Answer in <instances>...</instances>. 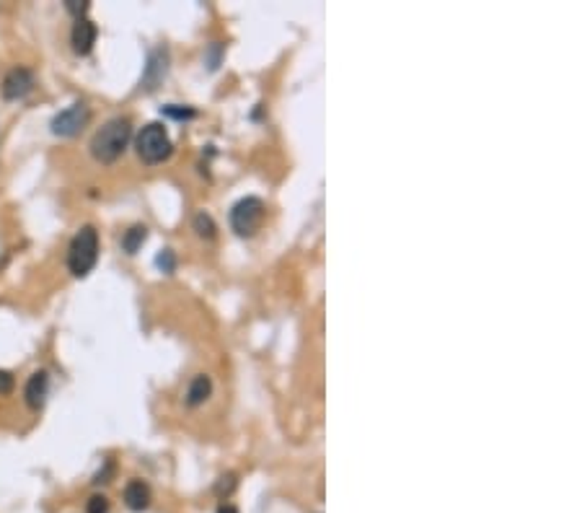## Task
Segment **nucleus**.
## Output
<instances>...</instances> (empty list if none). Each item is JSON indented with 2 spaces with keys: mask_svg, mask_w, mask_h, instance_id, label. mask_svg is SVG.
Masks as SVG:
<instances>
[{
  "mask_svg": "<svg viewBox=\"0 0 582 513\" xmlns=\"http://www.w3.org/2000/svg\"><path fill=\"white\" fill-rule=\"evenodd\" d=\"M220 55H223V45H218V42H215V45H212V52H210V57H207V68H210V70H215V68L220 65Z\"/></svg>",
  "mask_w": 582,
  "mask_h": 513,
  "instance_id": "obj_19",
  "label": "nucleus"
},
{
  "mask_svg": "<svg viewBox=\"0 0 582 513\" xmlns=\"http://www.w3.org/2000/svg\"><path fill=\"white\" fill-rule=\"evenodd\" d=\"M129 138H132V125L127 117L109 119L91 138V156L101 164H114L127 151Z\"/></svg>",
  "mask_w": 582,
  "mask_h": 513,
  "instance_id": "obj_1",
  "label": "nucleus"
},
{
  "mask_svg": "<svg viewBox=\"0 0 582 513\" xmlns=\"http://www.w3.org/2000/svg\"><path fill=\"white\" fill-rule=\"evenodd\" d=\"M218 513H238V508H236V505H230V503H223L218 508Z\"/></svg>",
  "mask_w": 582,
  "mask_h": 513,
  "instance_id": "obj_22",
  "label": "nucleus"
},
{
  "mask_svg": "<svg viewBox=\"0 0 582 513\" xmlns=\"http://www.w3.org/2000/svg\"><path fill=\"white\" fill-rule=\"evenodd\" d=\"M65 8L70 10V13H75V19H83V16H86V10H88V3H78V0H68V3H65Z\"/></svg>",
  "mask_w": 582,
  "mask_h": 513,
  "instance_id": "obj_18",
  "label": "nucleus"
},
{
  "mask_svg": "<svg viewBox=\"0 0 582 513\" xmlns=\"http://www.w3.org/2000/svg\"><path fill=\"white\" fill-rule=\"evenodd\" d=\"M264 200L259 197H241V200L230 208V229L236 231L238 236H254L256 229L264 220Z\"/></svg>",
  "mask_w": 582,
  "mask_h": 513,
  "instance_id": "obj_4",
  "label": "nucleus"
},
{
  "mask_svg": "<svg viewBox=\"0 0 582 513\" xmlns=\"http://www.w3.org/2000/svg\"><path fill=\"white\" fill-rule=\"evenodd\" d=\"M47 389H49V374L47 371H34L29 376L26 389H24V399L31 410H42L47 399Z\"/></svg>",
  "mask_w": 582,
  "mask_h": 513,
  "instance_id": "obj_8",
  "label": "nucleus"
},
{
  "mask_svg": "<svg viewBox=\"0 0 582 513\" xmlns=\"http://www.w3.org/2000/svg\"><path fill=\"white\" fill-rule=\"evenodd\" d=\"M150 500H153L150 487L143 480L127 482V487H125V505H127L129 511H146L148 505H150Z\"/></svg>",
  "mask_w": 582,
  "mask_h": 513,
  "instance_id": "obj_9",
  "label": "nucleus"
},
{
  "mask_svg": "<svg viewBox=\"0 0 582 513\" xmlns=\"http://www.w3.org/2000/svg\"><path fill=\"white\" fill-rule=\"evenodd\" d=\"M135 148H137V156L143 158L146 164H161V161H166V158L171 156L173 151L168 132L158 122H150V125H146V128L140 130Z\"/></svg>",
  "mask_w": 582,
  "mask_h": 513,
  "instance_id": "obj_3",
  "label": "nucleus"
},
{
  "mask_svg": "<svg viewBox=\"0 0 582 513\" xmlns=\"http://www.w3.org/2000/svg\"><path fill=\"white\" fill-rule=\"evenodd\" d=\"M194 231H197L202 238H215V231H218V226H215V220L210 218L207 213H200V215L194 218Z\"/></svg>",
  "mask_w": 582,
  "mask_h": 513,
  "instance_id": "obj_13",
  "label": "nucleus"
},
{
  "mask_svg": "<svg viewBox=\"0 0 582 513\" xmlns=\"http://www.w3.org/2000/svg\"><path fill=\"white\" fill-rule=\"evenodd\" d=\"M31 91H34V73L29 68H24V65L8 70V75L3 78V86H0L3 99L8 101H19L24 96H29Z\"/></svg>",
  "mask_w": 582,
  "mask_h": 513,
  "instance_id": "obj_6",
  "label": "nucleus"
},
{
  "mask_svg": "<svg viewBox=\"0 0 582 513\" xmlns=\"http://www.w3.org/2000/svg\"><path fill=\"white\" fill-rule=\"evenodd\" d=\"M13 386H16L13 374H10V371H0V397L10 395V392H13Z\"/></svg>",
  "mask_w": 582,
  "mask_h": 513,
  "instance_id": "obj_17",
  "label": "nucleus"
},
{
  "mask_svg": "<svg viewBox=\"0 0 582 513\" xmlns=\"http://www.w3.org/2000/svg\"><path fill=\"white\" fill-rule=\"evenodd\" d=\"M148 238V229L146 226H132L129 231H125V236H122V249L127 252V254H137V249L146 244Z\"/></svg>",
  "mask_w": 582,
  "mask_h": 513,
  "instance_id": "obj_12",
  "label": "nucleus"
},
{
  "mask_svg": "<svg viewBox=\"0 0 582 513\" xmlns=\"http://www.w3.org/2000/svg\"><path fill=\"white\" fill-rule=\"evenodd\" d=\"M99 259V231L93 226H83L68 247V267L75 277H86L96 267Z\"/></svg>",
  "mask_w": 582,
  "mask_h": 513,
  "instance_id": "obj_2",
  "label": "nucleus"
},
{
  "mask_svg": "<svg viewBox=\"0 0 582 513\" xmlns=\"http://www.w3.org/2000/svg\"><path fill=\"white\" fill-rule=\"evenodd\" d=\"M161 114H164V117H171V119H179V122H182V119H194V114H197V112L189 109V107L168 104V107H164V109H161Z\"/></svg>",
  "mask_w": 582,
  "mask_h": 513,
  "instance_id": "obj_15",
  "label": "nucleus"
},
{
  "mask_svg": "<svg viewBox=\"0 0 582 513\" xmlns=\"http://www.w3.org/2000/svg\"><path fill=\"white\" fill-rule=\"evenodd\" d=\"M233 487H236V477L233 475H228V477H220V485H218V493L223 495V493H230V490H233Z\"/></svg>",
  "mask_w": 582,
  "mask_h": 513,
  "instance_id": "obj_20",
  "label": "nucleus"
},
{
  "mask_svg": "<svg viewBox=\"0 0 582 513\" xmlns=\"http://www.w3.org/2000/svg\"><path fill=\"white\" fill-rule=\"evenodd\" d=\"M155 267L161 273H166V275H171L173 270H176V254H173L171 249H161L158 256H155Z\"/></svg>",
  "mask_w": 582,
  "mask_h": 513,
  "instance_id": "obj_14",
  "label": "nucleus"
},
{
  "mask_svg": "<svg viewBox=\"0 0 582 513\" xmlns=\"http://www.w3.org/2000/svg\"><path fill=\"white\" fill-rule=\"evenodd\" d=\"M70 42H73L75 55H88L96 45V26L91 19H75L73 31H70Z\"/></svg>",
  "mask_w": 582,
  "mask_h": 513,
  "instance_id": "obj_7",
  "label": "nucleus"
},
{
  "mask_svg": "<svg viewBox=\"0 0 582 513\" xmlns=\"http://www.w3.org/2000/svg\"><path fill=\"white\" fill-rule=\"evenodd\" d=\"M111 472H114V467H111V464H107V469H104V472H99V475L93 477V482H96V485H101V482H109L107 477H109Z\"/></svg>",
  "mask_w": 582,
  "mask_h": 513,
  "instance_id": "obj_21",
  "label": "nucleus"
},
{
  "mask_svg": "<svg viewBox=\"0 0 582 513\" xmlns=\"http://www.w3.org/2000/svg\"><path fill=\"white\" fill-rule=\"evenodd\" d=\"M88 513H109V498L107 495H91L88 503H86Z\"/></svg>",
  "mask_w": 582,
  "mask_h": 513,
  "instance_id": "obj_16",
  "label": "nucleus"
},
{
  "mask_svg": "<svg viewBox=\"0 0 582 513\" xmlns=\"http://www.w3.org/2000/svg\"><path fill=\"white\" fill-rule=\"evenodd\" d=\"M166 63H168L166 49H155L153 55H150V60H148V70H146V81H143L148 89H155V83L166 75Z\"/></svg>",
  "mask_w": 582,
  "mask_h": 513,
  "instance_id": "obj_11",
  "label": "nucleus"
},
{
  "mask_svg": "<svg viewBox=\"0 0 582 513\" xmlns=\"http://www.w3.org/2000/svg\"><path fill=\"white\" fill-rule=\"evenodd\" d=\"M210 395H212V381H210V376L207 374L194 376L189 389H187V404H189V407H200Z\"/></svg>",
  "mask_w": 582,
  "mask_h": 513,
  "instance_id": "obj_10",
  "label": "nucleus"
},
{
  "mask_svg": "<svg viewBox=\"0 0 582 513\" xmlns=\"http://www.w3.org/2000/svg\"><path fill=\"white\" fill-rule=\"evenodd\" d=\"M88 119H91L88 107L83 101H78L73 107L63 109L60 114H55L52 122H49V128H52V132H55L57 138H73V135H78L88 125Z\"/></svg>",
  "mask_w": 582,
  "mask_h": 513,
  "instance_id": "obj_5",
  "label": "nucleus"
}]
</instances>
